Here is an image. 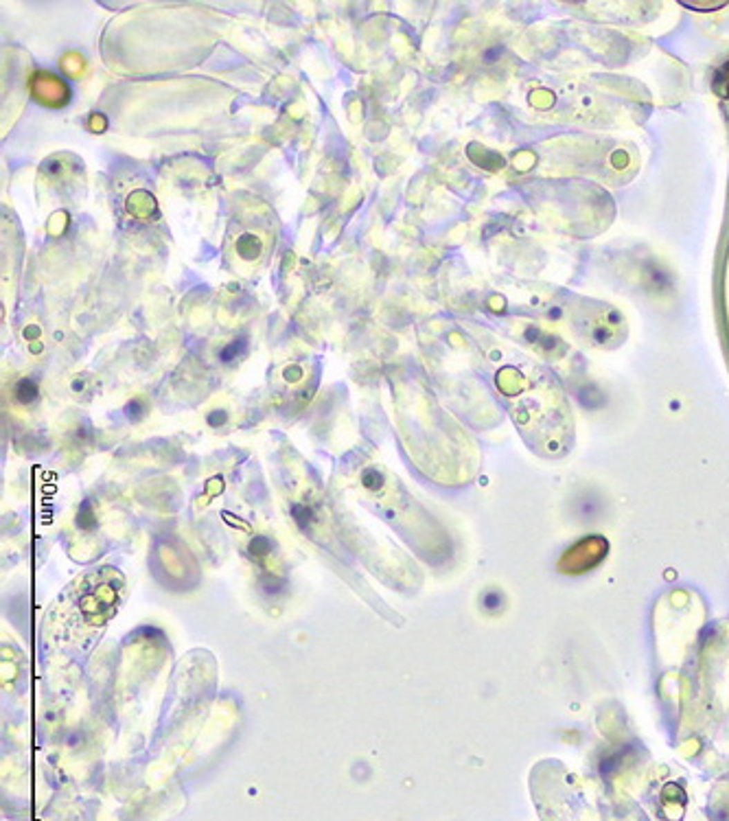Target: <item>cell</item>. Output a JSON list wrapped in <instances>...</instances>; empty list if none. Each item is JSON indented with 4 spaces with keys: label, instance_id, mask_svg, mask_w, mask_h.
Segmentation results:
<instances>
[{
    "label": "cell",
    "instance_id": "cell-9",
    "mask_svg": "<svg viewBox=\"0 0 729 821\" xmlns=\"http://www.w3.org/2000/svg\"><path fill=\"white\" fill-rule=\"evenodd\" d=\"M226 418H228V414L226 412H213V414H208V423L213 427H217V425H223V423H226Z\"/></svg>",
    "mask_w": 729,
    "mask_h": 821
},
{
    "label": "cell",
    "instance_id": "cell-4",
    "mask_svg": "<svg viewBox=\"0 0 729 821\" xmlns=\"http://www.w3.org/2000/svg\"><path fill=\"white\" fill-rule=\"evenodd\" d=\"M237 252H239V257L246 259V261L257 259L259 252H261V241L257 239L255 234H241L239 241H237Z\"/></svg>",
    "mask_w": 729,
    "mask_h": 821
},
{
    "label": "cell",
    "instance_id": "cell-7",
    "mask_svg": "<svg viewBox=\"0 0 729 821\" xmlns=\"http://www.w3.org/2000/svg\"><path fill=\"white\" fill-rule=\"evenodd\" d=\"M270 550H272V544H270V539H265V537H257L255 541H252V546H250V552L259 554V556L268 554Z\"/></svg>",
    "mask_w": 729,
    "mask_h": 821
},
{
    "label": "cell",
    "instance_id": "cell-10",
    "mask_svg": "<svg viewBox=\"0 0 729 821\" xmlns=\"http://www.w3.org/2000/svg\"><path fill=\"white\" fill-rule=\"evenodd\" d=\"M723 5H725V3H717V5H694V3H692V5H685V7H688V9H703V11H714V9H721Z\"/></svg>",
    "mask_w": 729,
    "mask_h": 821
},
{
    "label": "cell",
    "instance_id": "cell-6",
    "mask_svg": "<svg viewBox=\"0 0 729 821\" xmlns=\"http://www.w3.org/2000/svg\"><path fill=\"white\" fill-rule=\"evenodd\" d=\"M362 482H364L366 488H370V491H375L377 486H381L383 478H381V473H377L375 469H368V471H364V475H362Z\"/></svg>",
    "mask_w": 729,
    "mask_h": 821
},
{
    "label": "cell",
    "instance_id": "cell-1",
    "mask_svg": "<svg viewBox=\"0 0 729 821\" xmlns=\"http://www.w3.org/2000/svg\"><path fill=\"white\" fill-rule=\"evenodd\" d=\"M123 576L112 567H101L77 578L59 596L53 633L57 642L71 651L84 648L112 620L123 600Z\"/></svg>",
    "mask_w": 729,
    "mask_h": 821
},
{
    "label": "cell",
    "instance_id": "cell-5",
    "mask_svg": "<svg viewBox=\"0 0 729 821\" xmlns=\"http://www.w3.org/2000/svg\"><path fill=\"white\" fill-rule=\"evenodd\" d=\"M246 349H248V340H246V338H237V340H232V342L228 344L226 349H221L219 360H221L223 364H230V362H234L239 355H243Z\"/></svg>",
    "mask_w": 729,
    "mask_h": 821
},
{
    "label": "cell",
    "instance_id": "cell-2",
    "mask_svg": "<svg viewBox=\"0 0 729 821\" xmlns=\"http://www.w3.org/2000/svg\"><path fill=\"white\" fill-rule=\"evenodd\" d=\"M607 556V541L602 537H587L569 548L559 561L563 574H582L596 567Z\"/></svg>",
    "mask_w": 729,
    "mask_h": 821
},
{
    "label": "cell",
    "instance_id": "cell-3",
    "mask_svg": "<svg viewBox=\"0 0 729 821\" xmlns=\"http://www.w3.org/2000/svg\"><path fill=\"white\" fill-rule=\"evenodd\" d=\"M13 394H16V401H18V403L29 405V403L37 401V396H39L37 383H35L33 379H20V381L16 383V390H13Z\"/></svg>",
    "mask_w": 729,
    "mask_h": 821
},
{
    "label": "cell",
    "instance_id": "cell-8",
    "mask_svg": "<svg viewBox=\"0 0 729 821\" xmlns=\"http://www.w3.org/2000/svg\"><path fill=\"white\" fill-rule=\"evenodd\" d=\"M125 414H127L131 421H140L142 414H145V405H142L140 401H129L127 407H125Z\"/></svg>",
    "mask_w": 729,
    "mask_h": 821
}]
</instances>
